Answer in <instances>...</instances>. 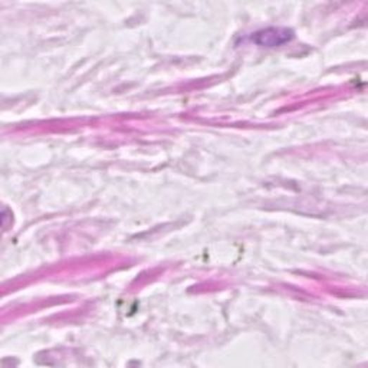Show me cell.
Segmentation results:
<instances>
[{
  "instance_id": "obj_1",
  "label": "cell",
  "mask_w": 368,
  "mask_h": 368,
  "mask_svg": "<svg viewBox=\"0 0 368 368\" xmlns=\"http://www.w3.org/2000/svg\"><path fill=\"white\" fill-rule=\"evenodd\" d=\"M293 38V32L291 29L285 27H269V29H263L256 32L252 37V42L260 45V46H267V48H274L284 45L289 42Z\"/></svg>"
}]
</instances>
